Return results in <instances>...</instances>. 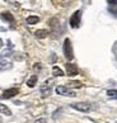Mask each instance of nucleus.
<instances>
[{"label": "nucleus", "instance_id": "1a4fd4ad", "mask_svg": "<svg viewBox=\"0 0 117 123\" xmlns=\"http://www.w3.org/2000/svg\"><path fill=\"white\" fill-rule=\"evenodd\" d=\"M34 36L37 38H46L48 36V31L47 29H38L34 32Z\"/></svg>", "mask_w": 117, "mask_h": 123}, {"label": "nucleus", "instance_id": "aec40b11", "mask_svg": "<svg viewBox=\"0 0 117 123\" xmlns=\"http://www.w3.org/2000/svg\"><path fill=\"white\" fill-rule=\"evenodd\" d=\"M0 123H3V121H1V118H0Z\"/></svg>", "mask_w": 117, "mask_h": 123}, {"label": "nucleus", "instance_id": "0eeeda50", "mask_svg": "<svg viewBox=\"0 0 117 123\" xmlns=\"http://www.w3.org/2000/svg\"><path fill=\"white\" fill-rule=\"evenodd\" d=\"M65 69H66V74L69 76H75L78 75V67H76V65H74V63H66L65 65Z\"/></svg>", "mask_w": 117, "mask_h": 123}, {"label": "nucleus", "instance_id": "f8f14e48", "mask_svg": "<svg viewBox=\"0 0 117 123\" xmlns=\"http://www.w3.org/2000/svg\"><path fill=\"white\" fill-rule=\"evenodd\" d=\"M1 18H3V19H5L6 22H9V23H14V17H13L9 12H4L1 14Z\"/></svg>", "mask_w": 117, "mask_h": 123}, {"label": "nucleus", "instance_id": "f03ea898", "mask_svg": "<svg viewBox=\"0 0 117 123\" xmlns=\"http://www.w3.org/2000/svg\"><path fill=\"white\" fill-rule=\"evenodd\" d=\"M62 51H64V55L67 60H73L74 58V52H73V46H71V42L69 38H65L64 41V46H62Z\"/></svg>", "mask_w": 117, "mask_h": 123}, {"label": "nucleus", "instance_id": "a211bd4d", "mask_svg": "<svg viewBox=\"0 0 117 123\" xmlns=\"http://www.w3.org/2000/svg\"><path fill=\"white\" fill-rule=\"evenodd\" d=\"M108 4H111V5H117V0H116V1H112V0H108Z\"/></svg>", "mask_w": 117, "mask_h": 123}, {"label": "nucleus", "instance_id": "39448f33", "mask_svg": "<svg viewBox=\"0 0 117 123\" xmlns=\"http://www.w3.org/2000/svg\"><path fill=\"white\" fill-rule=\"evenodd\" d=\"M71 108H74L79 112H83V113H88L92 111L91 104H88V103H74V104H71Z\"/></svg>", "mask_w": 117, "mask_h": 123}, {"label": "nucleus", "instance_id": "9b49d317", "mask_svg": "<svg viewBox=\"0 0 117 123\" xmlns=\"http://www.w3.org/2000/svg\"><path fill=\"white\" fill-rule=\"evenodd\" d=\"M38 22H39V18L36 17V15H31V17H28V18L26 19V23L29 24V25H33V24H36V23H38Z\"/></svg>", "mask_w": 117, "mask_h": 123}, {"label": "nucleus", "instance_id": "dca6fc26", "mask_svg": "<svg viewBox=\"0 0 117 123\" xmlns=\"http://www.w3.org/2000/svg\"><path fill=\"white\" fill-rule=\"evenodd\" d=\"M107 95L111 97V98H117V90H113V89L107 90Z\"/></svg>", "mask_w": 117, "mask_h": 123}, {"label": "nucleus", "instance_id": "ddd939ff", "mask_svg": "<svg viewBox=\"0 0 117 123\" xmlns=\"http://www.w3.org/2000/svg\"><path fill=\"white\" fill-rule=\"evenodd\" d=\"M37 80H38V77H37V75H32L28 79V81H27V85L29 86V88H33V86L37 84Z\"/></svg>", "mask_w": 117, "mask_h": 123}, {"label": "nucleus", "instance_id": "9d476101", "mask_svg": "<svg viewBox=\"0 0 117 123\" xmlns=\"http://www.w3.org/2000/svg\"><path fill=\"white\" fill-rule=\"evenodd\" d=\"M0 113L4 114V116H12V111L8 108V105L1 104V103H0Z\"/></svg>", "mask_w": 117, "mask_h": 123}, {"label": "nucleus", "instance_id": "6e6552de", "mask_svg": "<svg viewBox=\"0 0 117 123\" xmlns=\"http://www.w3.org/2000/svg\"><path fill=\"white\" fill-rule=\"evenodd\" d=\"M12 66V63L6 61V58L4 56H0V70H6Z\"/></svg>", "mask_w": 117, "mask_h": 123}, {"label": "nucleus", "instance_id": "20e7f679", "mask_svg": "<svg viewBox=\"0 0 117 123\" xmlns=\"http://www.w3.org/2000/svg\"><path fill=\"white\" fill-rule=\"evenodd\" d=\"M80 20H82V12L76 10L70 18V27L71 28H79L80 27Z\"/></svg>", "mask_w": 117, "mask_h": 123}, {"label": "nucleus", "instance_id": "2eb2a0df", "mask_svg": "<svg viewBox=\"0 0 117 123\" xmlns=\"http://www.w3.org/2000/svg\"><path fill=\"white\" fill-rule=\"evenodd\" d=\"M67 85H69L70 88H82L83 86V84L80 83V81H70Z\"/></svg>", "mask_w": 117, "mask_h": 123}, {"label": "nucleus", "instance_id": "4468645a", "mask_svg": "<svg viewBox=\"0 0 117 123\" xmlns=\"http://www.w3.org/2000/svg\"><path fill=\"white\" fill-rule=\"evenodd\" d=\"M52 74H53V76H64V71H62L58 66H53L52 67Z\"/></svg>", "mask_w": 117, "mask_h": 123}, {"label": "nucleus", "instance_id": "f3484780", "mask_svg": "<svg viewBox=\"0 0 117 123\" xmlns=\"http://www.w3.org/2000/svg\"><path fill=\"white\" fill-rule=\"evenodd\" d=\"M34 123H47L46 119H43V118H39V119H36Z\"/></svg>", "mask_w": 117, "mask_h": 123}, {"label": "nucleus", "instance_id": "f257e3e1", "mask_svg": "<svg viewBox=\"0 0 117 123\" xmlns=\"http://www.w3.org/2000/svg\"><path fill=\"white\" fill-rule=\"evenodd\" d=\"M52 84H53V80L52 79H47L41 85L39 93H41V95L43 98H47V97H50V95H51V93H52Z\"/></svg>", "mask_w": 117, "mask_h": 123}, {"label": "nucleus", "instance_id": "6ab92c4d", "mask_svg": "<svg viewBox=\"0 0 117 123\" xmlns=\"http://www.w3.org/2000/svg\"><path fill=\"white\" fill-rule=\"evenodd\" d=\"M1 47H3V41L0 39V48H1Z\"/></svg>", "mask_w": 117, "mask_h": 123}, {"label": "nucleus", "instance_id": "423d86ee", "mask_svg": "<svg viewBox=\"0 0 117 123\" xmlns=\"http://www.w3.org/2000/svg\"><path fill=\"white\" fill-rule=\"evenodd\" d=\"M18 93H19V89H18V88H10V89L4 90L1 98H4V99H10V98H13V97H15Z\"/></svg>", "mask_w": 117, "mask_h": 123}, {"label": "nucleus", "instance_id": "7ed1b4c3", "mask_svg": "<svg viewBox=\"0 0 117 123\" xmlns=\"http://www.w3.org/2000/svg\"><path fill=\"white\" fill-rule=\"evenodd\" d=\"M56 94L62 95V97H76V93L74 92V90L66 88V86H62V85L56 88Z\"/></svg>", "mask_w": 117, "mask_h": 123}]
</instances>
